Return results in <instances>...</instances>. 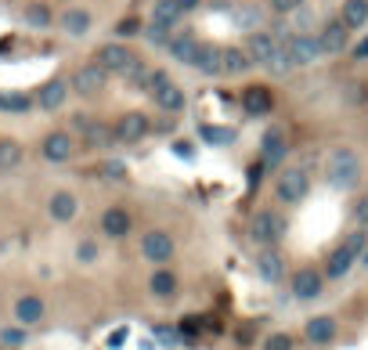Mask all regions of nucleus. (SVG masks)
I'll return each instance as SVG.
<instances>
[{"mask_svg":"<svg viewBox=\"0 0 368 350\" xmlns=\"http://www.w3.org/2000/svg\"><path fill=\"white\" fill-rule=\"evenodd\" d=\"M325 181L336 188V192H350V188L361 181V163H357V152L347 145H336L325 155Z\"/></svg>","mask_w":368,"mask_h":350,"instance_id":"f257e3e1","label":"nucleus"},{"mask_svg":"<svg viewBox=\"0 0 368 350\" xmlns=\"http://www.w3.org/2000/svg\"><path fill=\"white\" fill-rule=\"evenodd\" d=\"M286 231H289V224H286V217L278 213V210H257V217H253V224H250V239H253V246H278L282 239H286Z\"/></svg>","mask_w":368,"mask_h":350,"instance_id":"f03ea898","label":"nucleus"},{"mask_svg":"<svg viewBox=\"0 0 368 350\" xmlns=\"http://www.w3.org/2000/svg\"><path fill=\"white\" fill-rule=\"evenodd\" d=\"M73 131L83 138V145L87 148H98V152H105V148H112L116 145V126H109V123H102V119H94V116H73Z\"/></svg>","mask_w":368,"mask_h":350,"instance_id":"7ed1b4c3","label":"nucleus"},{"mask_svg":"<svg viewBox=\"0 0 368 350\" xmlns=\"http://www.w3.org/2000/svg\"><path fill=\"white\" fill-rule=\"evenodd\" d=\"M274 192H278V199L286 206H296L307 199V192H311V177H307L303 167H286L278 174V181H274Z\"/></svg>","mask_w":368,"mask_h":350,"instance_id":"20e7f679","label":"nucleus"},{"mask_svg":"<svg viewBox=\"0 0 368 350\" xmlns=\"http://www.w3.org/2000/svg\"><path fill=\"white\" fill-rule=\"evenodd\" d=\"M94 61H98V66H105L109 73H119V76H123V73H127L134 61H137V54H134L127 44H123V40H109V44L98 47Z\"/></svg>","mask_w":368,"mask_h":350,"instance_id":"39448f33","label":"nucleus"},{"mask_svg":"<svg viewBox=\"0 0 368 350\" xmlns=\"http://www.w3.org/2000/svg\"><path fill=\"white\" fill-rule=\"evenodd\" d=\"M166 54L177 61V66H195V54H199L195 29H173L170 40H166Z\"/></svg>","mask_w":368,"mask_h":350,"instance_id":"423d86ee","label":"nucleus"},{"mask_svg":"<svg viewBox=\"0 0 368 350\" xmlns=\"http://www.w3.org/2000/svg\"><path fill=\"white\" fill-rule=\"evenodd\" d=\"M173 249L177 246H173L170 231H163V228H152V231L141 235V257L152 260V264H166L173 257Z\"/></svg>","mask_w":368,"mask_h":350,"instance_id":"0eeeda50","label":"nucleus"},{"mask_svg":"<svg viewBox=\"0 0 368 350\" xmlns=\"http://www.w3.org/2000/svg\"><path fill=\"white\" fill-rule=\"evenodd\" d=\"M278 37L274 33H267V29H257V33H245V51H250V58H253V66H271V58H274V51H278Z\"/></svg>","mask_w":368,"mask_h":350,"instance_id":"6e6552de","label":"nucleus"},{"mask_svg":"<svg viewBox=\"0 0 368 350\" xmlns=\"http://www.w3.org/2000/svg\"><path fill=\"white\" fill-rule=\"evenodd\" d=\"M148 131H152V123H148L145 112H127V116L116 119V141H123V145H137V141H145Z\"/></svg>","mask_w":368,"mask_h":350,"instance_id":"1a4fd4ad","label":"nucleus"},{"mask_svg":"<svg viewBox=\"0 0 368 350\" xmlns=\"http://www.w3.org/2000/svg\"><path fill=\"white\" fill-rule=\"evenodd\" d=\"M105 83H109V69L98 66V61H87V66H80L73 73V90L76 94H98V90H105Z\"/></svg>","mask_w":368,"mask_h":350,"instance_id":"9d476101","label":"nucleus"},{"mask_svg":"<svg viewBox=\"0 0 368 350\" xmlns=\"http://www.w3.org/2000/svg\"><path fill=\"white\" fill-rule=\"evenodd\" d=\"M271 109H274L271 87H264V83H253V87H245V90H242V112L250 116V119H264Z\"/></svg>","mask_w":368,"mask_h":350,"instance_id":"9b49d317","label":"nucleus"},{"mask_svg":"<svg viewBox=\"0 0 368 350\" xmlns=\"http://www.w3.org/2000/svg\"><path fill=\"white\" fill-rule=\"evenodd\" d=\"M286 44H289V51H293L296 69H307V66H314V61L321 58V44H318V37L293 33V37H286Z\"/></svg>","mask_w":368,"mask_h":350,"instance_id":"f8f14e48","label":"nucleus"},{"mask_svg":"<svg viewBox=\"0 0 368 350\" xmlns=\"http://www.w3.org/2000/svg\"><path fill=\"white\" fill-rule=\"evenodd\" d=\"M321 289H325V274H321V271L300 267V271L293 274V296H296V300H318Z\"/></svg>","mask_w":368,"mask_h":350,"instance_id":"ddd939ff","label":"nucleus"},{"mask_svg":"<svg viewBox=\"0 0 368 350\" xmlns=\"http://www.w3.org/2000/svg\"><path fill=\"white\" fill-rule=\"evenodd\" d=\"M318 44H321V54H343L350 44V29L343 25V18H332L318 33Z\"/></svg>","mask_w":368,"mask_h":350,"instance_id":"4468645a","label":"nucleus"},{"mask_svg":"<svg viewBox=\"0 0 368 350\" xmlns=\"http://www.w3.org/2000/svg\"><path fill=\"white\" fill-rule=\"evenodd\" d=\"M257 274L264 278V282H282L286 278V257L274 246H264L260 253H257Z\"/></svg>","mask_w":368,"mask_h":350,"instance_id":"2eb2a0df","label":"nucleus"},{"mask_svg":"<svg viewBox=\"0 0 368 350\" xmlns=\"http://www.w3.org/2000/svg\"><path fill=\"white\" fill-rule=\"evenodd\" d=\"M286 131L282 126H271V131L260 138V163L264 167H278L282 159H286Z\"/></svg>","mask_w":368,"mask_h":350,"instance_id":"dca6fc26","label":"nucleus"},{"mask_svg":"<svg viewBox=\"0 0 368 350\" xmlns=\"http://www.w3.org/2000/svg\"><path fill=\"white\" fill-rule=\"evenodd\" d=\"M202 76H221L224 73V47L221 44H199V54H195V66Z\"/></svg>","mask_w":368,"mask_h":350,"instance_id":"f3484780","label":"nucleus"},{"mask_svg":"<svg viewBox=\"0 0 368 350\" xmlns=\"http://www.w3.org/2000/svg\"><path fill=\"white\" fill-rule=\"evenodd\" d=\"M357 260H361V253H357L354 246L343 242V246L329 257V264H325V278H336V282H340L343 274H350V267H354Z\"/></svg>","mask_w":368,"mask_h":350,"instance_id":"a211bd4d","label":"nucleus"},{"mask_svg":"<svg viewBox=\"0 0 368 350\" xmlns=\"http://www.w3.org/2000/svg\"><path fill=\"white\" fill-rule=\"evenodd\" d=\"M130 213L123 210V206H109L105 213H102V231L109 235V239H127L130 235Z\"/></svg>","mask_w":368,"mask_h":350,"instance_id":"6ab92c4d","label":"nucleus"},{"mask_svg":"<svg viewBox=\"0 0 368 350\" xmlns=\"http://www.w3.org/2000/svg\"><path fill=\"white\" fill-rule=\"evenodd\" d=\"M66 98H69V83H66V80H47V83L37 90V105H40L44 112L61 109V105H66Z\"/></svg>","mask_w":368,"mask_h":350,"instance_id":"aec40b11","label":"nucleus"},{"mask_svg":"<svg viewBox=\"0 0 368 350\" xmlns=\"http://www.w3.org/2000/svg\"><path fill=\"white\" fill-rule=\"evenodd\" d=\"M40 152H44L47 163H66V159L73 155V138H69L66 131H54V134H47V138H44Z\"/></svg>","mask_w":368,"mask_h":350,"instance_id":"412c9836","label":"nucleus"},{"mask_svg":"<svg viewBox=\"0 0 368 350\" xmlns=\"http://www.w3.org/2000/svg\"><path fill=\"white\" fill-rule=\"evenodd\" d=\"M231 22L238 33H257V29L264 25V11L257 4H235L231 8Z\"/></svg>","mask_w":368,"mask_h":350,"instance_id":"4be33fe9","label":"nucleus"},{"mask_svg":"<svg viewBox=\"0 0 368 350\" xmlns=\"http://www.w3.org/2000/svg\"><path fill=\"white\" fill-rule=\"evenodd\" d=\"M44 318V300L40 296H18V303H15V322L25 329V325H37Z\"/></svg>","mask_w":368,"mask_h":350,"instance_id":"5701e85b","label":"nucleus"},{"mask_svg":"<svg viewBox=\"0 0 368 350\" xmlns=\"http://www.w3.org/2000/svg\"><path fill=\"white\" fill-rule=\"evenodd\" d=\"M152 98H156V105H159L163 112H170V116H177V112L184 109V90H180L173 80H166L156 94H152Z\"/></svg>","mask_w":368,"mask_h":350,"instance_id":"b1692460","label":"nucleus"},{"mask_svg":"<svg viewBox=\"0 0 368 350\" xmlns=\"http://www.w3.org/2000/svg\"><path fill=\"white\" fill-rule=\"evenodd\" d=\"M76 210H80V203H76L73 192H54L51 203H47V213H51L54 220H61V224H66V220H73Z\"/></svg>","mask_w":368,"mask_h":350,"instance_id":"393cba45","label":"nucleus"},{"mask_svg":"<svg viewBox=\"0 0 368 350\" xmlns=\"http://www.w3.org/2000/svg\"><path fill=\"white\" fill-rule=\"evenodd\" d=\"M180 18H184V8L177 0H156V8H152V22H159L166 29H177Z\"/></svg>","mask_w":368,"mask_h":350,"instance_id":"a878e982","label":"nucleus"},{"mask_svg":"<svg viewBox=\"0 0 368 350\" xmlns=\"http://www.w3.org/2000/svg\"><path fill=\"white\" fill-rule=\"evenodd\" d=\"M253 69V58L245 47H224V73L228 76H242V73H250Z\"/></svg>","mask_w":368,"mask_h":350,"instance_id":"bb28decb","label":"nucleus"},{"mask_svg":"<svg viewBox=\"0 0 368 350\" xmlns=\"http://www.w3.org/2000/svg\"><path fill=\"white\" fill-rule=\"evenodd\" d=\"M148 289H152V296H156V300H170V296H177V274L166 271V267H159L156 274H152Z\"/></svg>","mask_w":368,"mask_h":350,"instance_id":"cd10ccee","label":"nucleus"},{"mask_svg":"<svg viewBox=\"0 0 368 350\" xmlns=\"http://www.w3.org/2000/svg\"><path fill=\"white\" fill-rule=\"evenodd\" d=\"M61 29H66L69 37H87V33H90V11L69 8L66 15H61Z\"/></svg>","mask_w":368,"mask_h":350,"instance_id":"c85d7f7f","label":"nucleus"},{"mask_svg":"<svg viewBox=\"0 0 368 350\" xmlns=\"http://www.w3.org/2000/svg\"><path fill=\"white\" fill-rule=\"evenodd\" d=\"M332 336H336V318L318 314V318L307 322V339H311V343H329Z\"/></svg>","mask_w":368,"mask_h":350,"instance_id":"c756f323","label":"nucleus"},{"mask_svg":"<svg viewBox=\"0 0 368 350\" xmlns=\"http://www.w3.org/2000/svg\"><path fill=\"white\" fill-rule=\"evenodd\" d=\"M340 18H343L347 29H361L368 22V0H347L343 11H340Z\"/></svg>","mask_w":368,"mask_h":350,"instance_id":"7c9ffc66","label":"nucleus"},{"mask_svg":"<svg viewBox=\"0 0 368 350\" xmlns=\"http://www.w3.org/2000/svg\"><path fill=\"white\" fill-rule=\"evenodd\" d=\"M274 76H286V73H293L296 69V61H293V51H289V44L282 40L278 44V51H274V58H271V66H267Z\"/></svg>","mask_w":368,"mask_h":350,"instance_id":"2f4dec72","label":"nucleus"},{"mask_svg":"<svg viewBox=\"0 0 368 350\" xmlns=\"http://www.w3.org/2000/svg\"><path fill=\"white\" fill-rule=\"evenodd\" d=\"M199 138H202L206 145H231V141H235V131H228V126L202 123V126H199Z\"/></svg>","mask_w":368,"mask_h":350,"instance_id":"473e14b6","label":"nucleus"},{"mask_svg":"<svg viewBox=\"0 0 368 350\" xmlns=\"http://www.w3.org/2000/svg\"><path fill=\"white\" fill-rule=\"evenodd\" d=\"M170 33H173V29H166V25H159V22H148L145 25V40L152 44V47H166V40H170Z\"/></svg>","mask_w":368,"mask_h":350,"instance_id":"72a5a7b5","label":"nucleus"},{"mask_svg":"<svg viewBox=\"0 0 368 350\" xmlns=\"http://www.w3.org/2000/svg\"><path fill=\"white\" fill-rule=\"evenodd\" d=\"M98 174L105 181H127V163H123V159H105V163L98 167Z\"/></svg>","mask_w":368,"mask_h":350,"instance_id":"f704fd0d","label":"nucleus"},{"mask_svg":"<svg viewBox=\"0 0 368 350\" xmlns=\"http://www.w3.org/2000/svg\"><path fill=\"white\" fill-rule=\"evenodd\" d=\"M29 105L33 102H29L25 94H0V109L4 112H29Z\"/></svg>","mask_w":368,"mask_h":350,"instance_id":"c9c22d12","label":"nucleus"},{"mask_svg":"<svg viewBox=\"0 0 368 350\" xmlns=\"http://www.w3.org/2000/svg\"><path fill=\"white\" fill-rule=\"evenodd\" d=\"M141 33H145L141 18H123V22L116 25V37H119V40H130V37H141Z\"/></svg>","mask_w":368,"mask_h":350,"instance_id":"e433bc0d","label":"nucleus"},{"mask_svg":"<svg viewBox=\"0 0 368 350\" xmlns=\"http://www.w3.org/2000/svg\"><path fill=\"white\" fill-rule=\"evenodd\" d=\"M25 22H29V25H40V29H44V25L51 22V11H47L44 4H29V8H25Z\"/></svg>","mask_w":368,"mask_h":350,"instance_id":"4c0bfd02","label":"nucleus"},{"mask_svg":"<svg viewBox=\"0 0 368 350\" xmlns=\"http://www.w3.org/2000/svg\"><path fill=\"white\" fill-rule=\"evenodd\" d=\"M22 159V148L15 145V141H8V145H0V167H15Z\"/></svg>","mask_w":368,"mask_h":350,"instance_id":"58836bf2","label":"nucleus"},{"mask_svg":"<svg viewBox=\"0 0 368 350\" xmlns=\"http://www.w3.org/2000/svg\"><path fill=\"white\" fill-rule=\"evenodd\" d=\"M156 339H159L163 346H173V343H180L184 336H180V329H170V325H156Z\"/></svg>","mask_w":368,"mask_h":350,"instance_id":"ea45409f","label":"nucleus"},{"mask_svg":"<svg viewBox=\"0 0 368 350\" xmlns=\"http://www.w3.org/2000/svg\"><path fill=\"white\" fill-rule=\"evenodd\" d=\"M264 350H293V336L289 332H274V336H267Z\"/></svg>","mask_w":368,"mask_h":350,"instance_id":"a19ab883","label":"nucleus"},{"mask_svg":"<svg viewBox=\"0 0 368 350\" xmlns=\"http://www.w3.org/2000/svg\"><path fill=\"white\" fill-rule=\"evenodd\" d=\"M303 8V0H271V11L274 15H296Z\"/></svg>","mask_w":368,"mask_h":350,"instance_id":"79ce46f5","label":"nucleus"},{"mask_svg":"<svg viewBox=\"0 0 368 350\" xmlns=\"http://www.w3.org/2000/svg\"><path fill=\"white\" fill-rule=\"evenodd\" d=\"M76 260H80V264H94V260H98V246H94V242H80V246H76Z\"/></svg>","mask_w":368,"mask_h":350,"instance_id":"37998d69","label":"nucleus"},{"mask_svg":"<svg viewBox=\"0 0 368 350\" xmlns=\"http://www.w3.org/2000/svg\"><path fill=\"white\" fill-rule=\"evenodd\" d=\"M170 148H173L177 159H184V163H192V159H195V145H192V141H173Z\"/></svg>","mask_w":368,"mask_h":350,"instance_id":"c03bdc74","label":"nucleus"},{"mask_svg":"<svg viewBox=\"0 0 368 350\" xmlns=\"http://www.w3.org/2000/svg\"><path fill=\"white\" fill-rule=\"evenodd\" d=\"M0 343H4V346H22L25 343V332L22 329H4V332H0Z\"/></svg>","mask_w":368,"mask_h":350,"instance_id":"a18cd8bd","label":"nucleus"},{"mask_svg":"<svg viewBox=\"0 0 368 350\" xmlns=\"http://www.w3.org/2000/svg\"><path fill=\"white\" fill-rule=\"evenodd\" d=\"M195 332H199V318H184V322H180V336L192 343V339H195Z\"/></svg>","mask_w":368,"mask_h":350,"instance_id":"49530a36","label":"nucleus"},{"mask_svg":"<svg viewBox=\"0 0 368 350\" xmlns=\"http://www.w3.org/2000/svg\"><path fill=\"white\" fill-rule=\"evenodd\" d=\"M354 217H357V224H361V228H368V195H364V199L357 203V210H354Z\"/></svg>","mask_w":368,"mask_h":350,"instance_id":"de8ad7c7","label":"nucleus"},{"mask_svg":"<svg viewBox=\"0 0 368 350\" xmlns=\"http://www.w3.org/2000/svg\"><path fill=\"white\" fill-rule=\"evenodd\" d=\"M209 11H228L231 15V8H235V0H209V4H206Z\"/></svg>","mask_w":368,"mask_h":350,"instance_id":"09e8293b","label":"nucleus"},{"mask_svg":"<svg viewBox=\"0 0 368 350\" xmlns=\"http://www.w3.org/2000/svg\"><path fill=\"white\" fill-rule=\"evenodd\" d=\"M123 339H127V329H116V332L109 336V350H116V346H123Z\"/></svg>","mask_w":368,"mask_h":350,"instance_id":"8fccbe9b","label":"nucleus"},{"mask_svg":"<svg viewBox=\"0 0 368 350\" xmlns=\"http://www.w3.org/2000/svg\"><path fill=\"white\" fill-rule=\"evenodd\" d=\"M354 58H357V61H364V58H368V37H364V40H357V47H354Z\"/></svg>","mask_w":368,"mask_h":350,"instance_id":"3c124183","label":"nucleus"},{"mask_svg":"<svg viewBox=\"0 0 368 350\" xmlns=\"http://www.w3.org/2000/svg\"><path fill=\"white\" fill-rule=\"evenodd\" d=\"M347 90H350V102H361L364 98V83H350Z\"/></svg>","mask_w":368,"mask_h":350,"instance_id":"603ef678","label":"nucleus"},{"mask_svg":"<svg viewBox=\"0 0 368 350\" xmlns=\"http://www.w3.org/2000/svg\"><path fill=\"white\" fill-rule=\"evenodd\" d=\"M177 4L184 8V15H188V11H199L202 8V0H177Z\"/></svg>","mask_w":368,"mask_h":350,"instance_id":"864d4df0","label":"nucleus"},{"mask_svg":"<svg viewBox=\"0 0 368 350\" xmlns=\"http://www.w3.org/2000/svg\"><path fill=\"white\" fill-rule=\"evenodd\" d=\"M361 264L368 267V246H364V253H361Z\"/></svg>","mask_w":368,"mask_h":350,"instance_id":"5fc2aeb1","label":"nucleus"}]
</instances>
